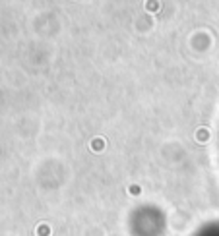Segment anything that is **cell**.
<instances>
[{"label":"cell","mask_w":219,"mask_h":236,"mask_svg":"<svg viewBox=\"0 0 219 236\" xmlns=\"http://www.w3.org/2000/svg\"><path fill=\"white\" fill-rule=\"evenodd\" d=\"M196 138H198L200 141H206L207 139V130L206 128H204V130H198V135H196Z\"/></svg>","instance_id":"obj_1"}]
</instances>
